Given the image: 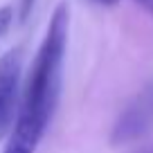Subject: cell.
<instances>
[{"label":"cell","mask_w":153,"mask_h":153,"mask_svg":"<svg viewBox=\"0 0 153 153\" xmlns=\"http://www.w3.org/2000/svg\"><path fill=\"white\" fill-rule=\"evenodd\" d=\"M68 36H70V5L63 0L52 11L43 43L34 56L27 86L23 92V101H20V110L16 117L41 131H48L50 122L56 113L59 99H61Z\"/></svg>","instance_id":"1"},{"label":"cell","mask_w":153,"mask_h":153,"mask_svg":"<svg viewBox=\"0 0 153 153\" xmlns=\"http://www.w3.org/2000/svg\"><path fill=\"white\" fill-rule=\"evenodd\" d=\"M153 126V86H144L115 120L110 131V144L120 146L142 137Z\"/></svg>","instance_id":"2"},{"label":"cell","mask_w":153,"mask_h":153,"mask_svg":"<svg viewBox=\"0 0 153 153\" xmlns=\"http://www.w3.org/2000/svg\"><path fill=\"white\" fill-rule=\"evenodd\" d=\"M20 74H23V50L14 48L0 56V140L14 126Z\"/></svg>","instance_id":"3"},{"label":"cell","mask_w":153,"mask_h":153,"mask_svg":"<svg viewBox=\"0 0 153 153\" xmlns=\"http://www.w3.org/2000/svg\"><path fill=\"white\" fill-rule=\"evenodd\" d=\"M43 135H45L43 131L16 120V124L11 126V135L5 146V153H36Z\"/></svg>","instance_id":"4"},{"label":"cell","mask_w":153,"mask_h":153,"mask_svg":"<svg viewBox=\"0 0 153 153\" xmlns=\"http://www.w3.org/2000/svg\"><path fill=\"white\" fill-rule=\"evenodd\" d=\"M11 23H14V7H9V5L0 7V38L9 32Z\"/></svg>","instance_id":"5"},{"label":"cell","mask_w":153,"mask_h":153,"mask_svg":"<svg viewBox=\"0 0 153 153\" xmlns=\"http://www.w3.org/2000/svg\"><path fill=\"white\" fill-rule=\"evenodd\" d=\"M34 5H36V0H20V5H18V20L20 23H27V18L34 11Z\"/></svg>","instance_id":"6"},{"label":"cell","mask_w":153,"mask_h":153,"mask_svg":"<svg viewBox=\"0 0 153 153\" xmlns=\"http://www.w3.org/2000/svg\"><path fill=\"white\" fill-rule=\"evenodd\" d=\"M97 2H101V5H117L120 0H97Z\"/></svg>","instance_id":"7"},{"label":"cell","mask_w":153,"mask_h":153,"mask_svg":"<svg viewBox=\"0 0 153 153\" xmlns=\"http://www.w3.org/2000/svg\"><path fill=\"white\" fill-rule=\"evenodd\" d=\"M140 153H153V149H144V151H140Z\"/></svg>","instance_id":"8"},{"label":"cell","mask_w":153,"mask_h":153,"mask_svg":"<svg viewBox=\"0 0 153 153\" xmlns=\"http://www.w3.org/2000/svg\"><path fill=\"white\" fill-rule=\"evenodd\" d=\"M142 2H149V0H142Z\"/></svg>","instance_id":"9"}]
</instances>
